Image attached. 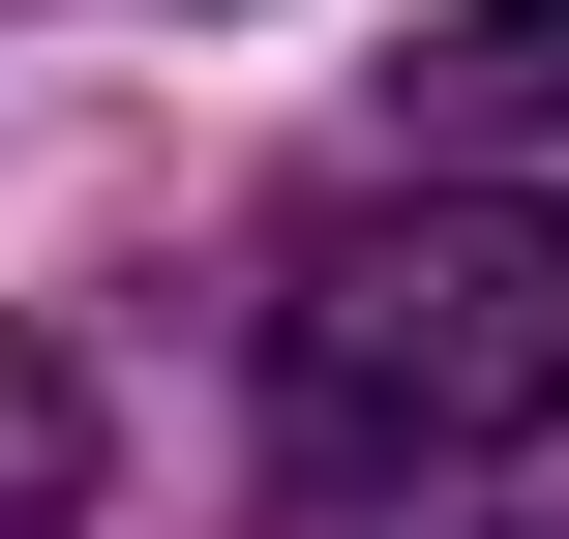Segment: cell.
Returning <instances> with one entry per match:
<instances>
[{
  "label": "cell",
  "instance_id": "obj_1",
  "mask_svg": "<svg viewBox=\"0 0 569 539\" xmlns=\"http://www.w3.org/2000/svg\"><path fill=\"white\" fill-rule=\"evenodd\" d=\"M540 420H569V210L540 180H360V210L270 240V450L330 510L480 480Z\"/></svg>",
  "mask_w": 569,
  "mask_h": 539
},
{
  "label": "cell",
  "instance_id": "obj_2",
  "mask_svg": "<svg viewBox=\"0 0 569 539\" xmlns=\"http://www.w3.org/2000/svg\"><path fill=\"white\" fill-rule=\"evenodd\" d=\"M390 120H420V180H480V150H569V0H450V30L390 60Z\"/></svg>",
  "mask_w": 569,
  "mask_h": 539
},
{
  "label": "cell",
  "instance_id": "obj_3",
  "mask_svg": "<svg viewBox=\"0 0 569 539\" xmlns=\"http://www.w3.org/2000/svg\"><path fill=\"white\" fill-rule=\"evenodd\" d=\"M0 539H90V390H60V330H0Z\"/></svg>",
  "mask_w": 569,
  "mask_h": 539
},
{
  "label": "cell",
  "instance_id": "obj_4",
  "mask_svg": "<svg viewBox=\"0 0 569 539\" xmlns=\"http://www.w3.org/2000/svg\"><path fill=\"white\" fill-rule=\"evenodd\" d=\"M360 539H569V510H540V480H390Z\"/></svg>",
  "mask_w": 569,
  "mask_h": 539
}]
</instances>
